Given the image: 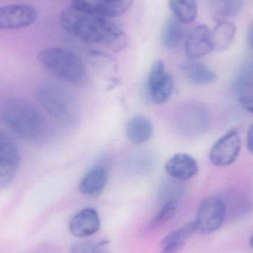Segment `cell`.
Returning <instances> with one entry per match:
<instances>
[{
    "label": "cell",
    "instance_id": "3",
    "mask_svg": "<svg viewBox=\"0 0 253 253\" xmlns=\"http://www.w3.org/2000/svg\"><path fill=\"white\" fill-rule=\"evenodd\" d=\"M37 59L48 72L62 81L79 84L85 80L84 63L71 50L62 47H49L40 51Z\"/></svg>",
    "mask_w": 253,
    "mask_h": 253
},
{
    "label": "cell",
    "instance_id": "14",
    "mask_svg": "<svg viewBox=\"0 0 253 253\" xmlns=\"http://www.w3.org/2000/svg\"><path fill=\"white\" fill-rule=\"evenodd\" d=\"M165 171L173 179L185 181L198 173L199 165L190 155L177 153L167 162Z\"/></svg>",
    "mask_w": 253,
    "mask_h": 253
},
{
    "label": "cell",
    "instance_id": "23",
    "mask_svg": "<svg viewBox=\"0 0 253 253\" xmlns=\"http://www.w3.org/2000/svg\"><path fill=\"white\" fill-rule=\"evenodd\" d=\"M178 202L177 199H170L164 202L158 213L149 222L148 230L150 231L157 230L170 221L178 211Z\"/></svg>",
    "mask_w": 253,
    "mask_h": 253
},
{
    "label": "cell",
    "instance_id": "27",
    "mask_svg": "<svg viewBox=\"0 0 253 253\" xmlns=\"http://www.w3.org/2000/svg\"><path fill=\"white\" fill-rule=\"evenodd\" d=\"M163 246L162 253H178L184 248L185 243L183 242H167L162 244Z\"/></svg>",
    "mask_w": 253,
    "mask_h": 253
},
{
    "label": "cell",
    "instance_id": "20",
    "mask_svg": "<svg viewBox=\"0 0 253 253\" xmlns=\"http://www.w3.org/2000/svg\"><path fill=\"white\" fill-rule=\"evenodd\" d=\"M175 19L182 24H190L197 17V0H168Z\"/></svg>",
    "mask_w": 253,
    "mask_h": 253
},
{
    "label": "cell",
    "instance_id": "12",
    "mask_svg": "<svg viewBox=\"0 0 253 253\" xmlns=\"http://www.w3.org/2000/svg\"><path fill=\"white\" fill-rule=\"evenodd\" d=\"M213 50L212 31L207 25H197L189 33L185 40V53L190 59L204 57Z\"/></svg>",
    "mask_w": 253,
    "mask_h": 253
},
{
    "label": "cell",
    "instance_id": "19",
    "mask_svg": "<svg viewBox=\"0 0 253 253\" xmlns=\"http://www.w3.org/2000/svg\"><path fill=\"white\" fill-rule=\"evenodd\" d=\"M233 88L239 96L253 94V60L245 62L238 70L233 80Z\"/></svg>",
    "mask_w": 253,
    "mask_h": 253
},
{
    "label": "cell",
    "instance_id": "17",
    "mask_svg": "<svg viewBox=\"0 0 253 253\" xmlns=\"http://www.w3.org/2000/svg\"><path fill=\"white\" fill-rule=\"evenodd\" d=\"M153 134V123L150 119L144 116H135L126 124V137L132 144H144L150 139Z\"/></svg>",
    "mask_w": 253,
    "mask_h": 253
},
{
    "label": "cell",
    "instance_id": "29",
    "mask_svg": "<svg viewBox=\"0 0 253 253\" xmlns=\"http://www.w3.org/2000/svg\"><path fill=\"white\" fill-rule=\"evenodd\" d=\"M247 147L248 150L253 154V125L250 126L247 135Z\"/></svg>",
    "mask_w": 253,
    "mask_h": 253
},
{
    "label": "cell",
    "instance_id": "7",
    "mask_svg": "<svg viewBox=\"0 0 253 253\" xmlns=\"http://www.w3.org/2000/svg\"><path fill=\"white\" fill-rule=\"evenodd\" d=\"M174 87L173 78L167 72L163 61H155L147 80V89L152 102L158 105L167 103L173 93Z\"/></svg>",
    "mask_w": 253,
    "mask_h": 253
},
{
    "label": "cell",
    "instance_id": "30",
    "mask_svg": "<svg viewBox=\"0 0 253 253\" xmlns=\"http://www.w3.org/2000/svg\"><path fill=\"white\" fill-rule=\"evenodd\" d=\"M247 41L251 48L253 50V23L248 27L247 31Z\"/></svg>",
    "mask_w": 253,
    "mask_h": 253
},
{
    "label": "cell",
    "instance_id": "24",
    "mask_svg": "<svg viewBox=\"0 0 253 253\" xmlns=\"http://www.w3.org/2000/svg\"><path fill=\"white\" fill-rule=\"evenodd\" d=\"M223 199L227 210V216L230 212L236 216L243 215L244 213L249 211L251 208V202L244 195L236 193V194L230 195L227 196V199Z\"/></svg>",
    "mask_w": 253,
    "mask_h": 253
},
{
    "label": "cell",
    "instance_id": "13",
    "mask_svg": "<svg viewBox=\"0 0 253 253\" xmlns=\"http://www.w3.org/2000/svg\"><path fill=\"white\" fill-rule=\"evenodd\" d=\"M100 225V217L97 211L87 208L82 210L71 218L69 229L76 237L86 238L96 234Z\"/></svg>",
    "mask_w": 253,
    "mask_h": 253
},
{
    "label": "cell",
    "instance_id": "22",
    "mask_svg": "<svg viewBox=\"0 0 253 253\" xmlns=\"http://www.w3.org/2000/svg\"><path fill=\"white\" fill-rule=\"evenodd\" d=\"M211 6L217 20H227L242 11L244 0H211Z\"/></svg>",
    "mask_w": 253,
    "mask_h": 253
},
{
    "label": "cell",
    "instance_id": "31",
    "mask_svg": "<svg viewBox=\"0 0 253 253\" xmlns=\"http://www.w3.org/2000/svg\"><path fill=\"white\" fill-rule=\"evenodd\" d=\"M250 245H251V248L253 249V233L251 236V239H250Z\"/></svg>",
    "mask_w": 253,
    "mask_h": 253
},
{
    "label": "cell",
    "instance_id": "10",
    "mask_svg": "<svg viewBox=\"0 0 253 253\" xmlns=\"http://www.w3.org/2000/svg\"><path fill=\"white\" fill-rule=\"evenodd\" d=\"M37 17L36 9L25 4L0 7V30L14 31L31 26Z\"/></svg>",
    "mask_w": 253,
    "mask_h": 253
},
{
    "label": "cell",
    "instance_id": "4",
    "mask_svg": "<svg viewBox=\"0 0 253 253\" xmlns=\"http://www.w3.org/2000/svg\"><path fill=\"white\" fill-rule=\"evenodd\" d=\"M36 96L44 111L61 123L72 121L75 103L71 95L58 84L44 83L37 87Z\"/></svg>",
    "mask_w": 253,
    "mask_h": 253
},
{
    "label": "cell",
    "instance_id": "25",
    "mask_svg": "<svg viewBox=\"0 0 253 253\" xmlns=\"http://www.w3.org/2000/svg\"><path fill=\"white\" fill-rule=\"evenodd\" d=\"M196 231V227L195 221H191V222L185 224L184 227H181L178 230H173L169 234L167 235L162 241V244L170 242L185 243L186 240L189 239Z\"/></svg>",
    "mask_w": 253,
    "mask_h": 253
},
{
    "label": "cell",
    "instance_id": "18",
    "mask_svg": "<svg viewBox=\"0 0 253 253\" xmlns=\"http://www.w3.org/2000/svg\"><path fill=\"white\" fill-rule=\"evenodd\" d=\"M236 27L233 22L225 19L217 20L212 31L214 50L224 51L231 45L236 37Z\"/></svg>",
    "mask_w": 253,
    "mask_h": 253
},
{
    "label": "cell",
    "instance_id": "2",
    "mask_svg": "<svg viewBox=\"0 0 253 253\" xmlns=\"http://www.w3.org/2000/svg\"><path fill=\"white\" fill-rule=\"evenodd\" d=\"M1 117L10 130L24 139H37L45 132L44 117L24 99L14 98L6 101L1 108Z\"/></svg>",
    "mask_w": 253,
    "mask_h": 253
},
{
    "label": "cell",
    "instance_id": "8",
    "mask_svg": "<svg viewBox=\"0 0 253 253\" xmlns=\"http://www.w3.org/2000/svg\"><path fill=\"white\" fill-rule=\"evenodd\" d=\"M20 164V153L16 142L0 131V189L5 188L14 179Z\"/></svg>",
    "mask_w": 253,
    "mask_h": 253
},
{
    "label": "cell",
    "instance_id": "28",
    "mask_svg": "<svg viewBox=\"0 0 253 253\" xmlns=\"http://www.w3.org/2000/svg\"><path fill=\"white\" fill-rule=\"evenodd\" d=\"M239 101L245 110L253 114V94L239 96Z\"/></svg>",
    "mask_w": 253,
    "mask_h": 253
},
{
    "label": "cell",
    "instance_id": "5",
    "mask_svg": "<svg viewBox=\"0 0 253 253\" xmlns=\"http://www.w3.org/2000/svg\"><path fill=\"white\" fill-rule=\"evenodd\" d=\"M227 217V210L223 198L210 196L202 201L198 208L195 224L196 231L204 235L211 234L219 230Z\"/></svg>",
    "mask_w": 253,
    "mask_h": 253
},
{
    "label": "cell",
    "instance_id": "1",
    "mask_svg": "<svg viewBox=\"0 0 253 253\" xmlns=\"http://www.w3.org/2000/svg\"><path fill=\"white\" fill-rule=\"evenodd\" d=\"M60 22L68 33L84 42L104 46L114 52L122 51L127 44L124 31L107 17L71 6L61 13Z\"/></svg>",
    "mask_w": 253,
    "mask_h": 253
},
{
    "label": "cell",
    "instance_id": "9",
    "mask_svg": "<svg viewBox=\"0 0 253 253\" xmlns=\"http://www.w3.org/2000/svg\"><path fill=\"white\" fill-rule=\"evenodd\" d=\"M242 149L240 134L236 129H231L218 138L210 151L211 163L224 168L236 162Z\"/></svg>",
    "mask_w": 253,
    "mask_h": 253
},
{
    "label": "cell",
    "instance_id": "15",
    "mask_svg": "<svg viewBox=\"0 0 253 253\" xmlns=\"http://www.w3.org/2000/svg\"><path fill=\"white\" fill-rule=\"evenodd\" d=\"M108 178V169L102 165H96L84 174L79 184V190L84 196L97 197L105 190Z\"/></svg>",
    "mask_w": 253,
    "mask_h": 253
},
{
    "label": "cell",
    "instance_id": "11",
    "mask_svg": "<svg viewBox=\"0 0 253 253\" xmlns=\"http://www.w3.org/2000/svg\"><path fill=\"white\" fill-rule=\"evenodd\" d=\"M133 0H73L72 7L104 17H114L126 13Z\"/></svg>",
    "mask_w": 253,
    "mask_h": 253
},
{
    "label": "cell",
    "instance_id": "21",
    "mask_svg": "<svg viewBox=\"0 0 253 253\" xmlns=\"http://www.w3.org/2000/svg\"><path fill=\"white\" fill-rule=\"evenodd\" d=\"M184 37V31L182 23L175 17L168 19L162 29V40L163 44L168 48H175L182 42Z\"/></svg>",
    "mask_w": 253,
    "mask_h": 253
},
{
    "label": "cell",
    "instance_id": "16",
    "mask_svg": "<svg viewBox=\"0 0 253 253\" xmlns=\"http://www.w3.org/2000/svg\"><path fill=\"white\" fill-rule=\"evenodd\" d=\"M181 70L186 79L195 85L212 84L218 78L216 74L209 67L193 59L183 63Z\"/></svg>",
    "mask_w": 253,
    "mask_h": 253
},
{
    "label": "cell",
    "instance_id": "26",
    "mask_svg": "<svg viewBox=\"0 0 253 253\" xmlns=\"http://www.w3.org/2000/svg\"><path fill=\"white\" fill-rule=\"evenodd\" d=\"M106 242L96 244L92 242H80L74 244L68 253H103L102 249Z\"/></svg>",
    "mask_w": 253,
    "mask_h": 253
},
{
    "label": "cell",
    "instance_id": "6",
    "mask_svg": "<svg viewBox=\"0 0 253 253\" xmlns=\"http://www.w3.org/2000/svg\"><path fill=\"white\" fill-rule=\"evenodd\" d=\"M175 122L177 128L181 133L200 135L209 128L211 116L208 110L200 104H186L178 110Z\"/></svg>",
    "mask_w": 253,
    "mask_h": 253
}]
</instances>
